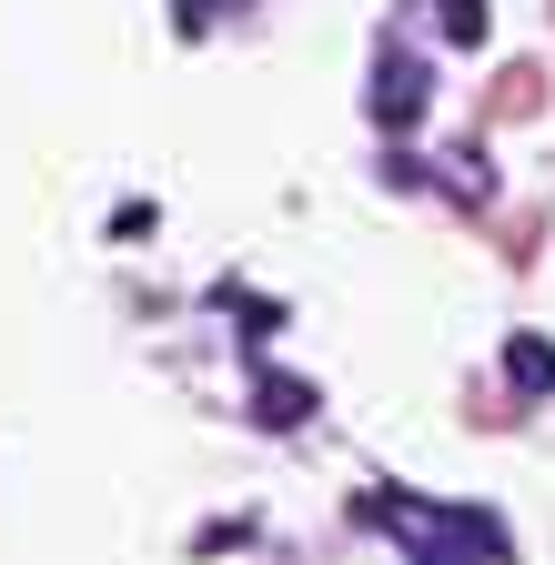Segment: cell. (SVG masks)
<instances>
[{
	"mask_svg": "<svg viewBox=\"0 0 555 565\" xmlns=\"http://www.w3.org/2000/svg\"><path fill=\"white\" fill-rule=\"evenodd\" d=\"M364 525H384L414 565H505V525L474 505H425V494H364Z\"/></svg>",
	"mask_w": 555,
	"mask_h": 565,
	"instance_id": "1",
	"label": "cell"
},
{
	"mask_svg": "<svg viewBox=\"0 0 555 565\" xmlns=\"http://www.w3.org/2000/svg\"><path fill=\"white\" fill-rule=\"evenodd\" d=\"M374 121L384 131H414V121H425V61H404V51L374 61Z\"/></svg>",
	"mask_w": 555,
	"mask_h": 565,
	"instance_id": "2",
	"label": "cell"
},
{
	"mask_svg": "<svg viewBox=\"0 0 555 565\" xmlns=\"http://www.w3.org/2000/svg\"><path fill=\"white\" fill-rule=\"evenodd\" d=\"M253 414L273 424V435H293V424L313 414V384H293V374H263V384H253Z\"/></svg>",
	"mask_w": 555,
	"mask_h": 565,
	"instance_id": "3",
	"label": "cell"
},
{
	"mask_svg": "<svg viewBox=\"0 0 555 565\" xmlns=\"http://www.w3.org/2000/svg\"><path fill=\"white\" fill-rule=\"evenodd\" d=\"M505 384H515V394H555V343H545V333H515V343H505Z\"/></svg>",
	"mask_w": 555,
	"mask_h": 565,
	"instance_id": "4",
	"label": "cell"
},
{
	"mask_svg": "<svg viewBox=\"0 0 555 565\" xmlns=\"http://www.w3.org/2000/svg\"><path fill=\"white\" fill-rule=\"evenodd\" d=\"M445 41H484V0H445Z\"/></svg>",
	"mask_w": 555,
	"mask_h": 565,
	"instance_id": "5",
	"label": "cell"
},
{
	"mask_svg": "<svg viewBox=\"0 0 555 565\" xmlns=\"http://www.w3.org/2000/svg\"><path fill=\"white\" fill-rule=\"evenodd\" d=\"M182 31H213V0H182Z\"/></svg>",
	"mask_w": 555,
	"mask_h": 565,
	"instance_id": "6",
	"label": "cell"
}]
</instances>
